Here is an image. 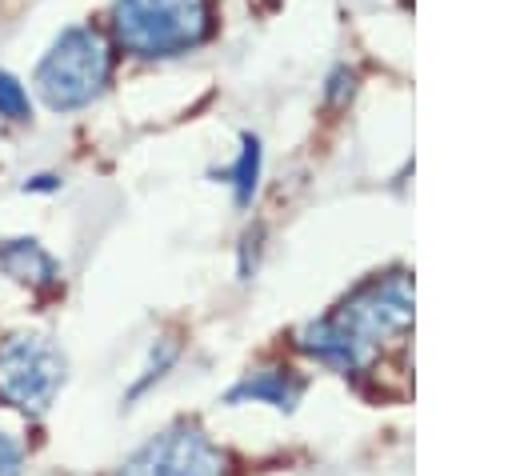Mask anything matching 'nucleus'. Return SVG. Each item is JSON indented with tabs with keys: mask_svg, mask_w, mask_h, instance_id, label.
<instances>
[{
	"mask_svg": "<svg viewBox=\"0 0 512 476\" xmlns=\"http://www.w3.org/2000/svg\"><path fill=\"white\" fill-rule=\"evenodd\" d=\"M408 324V288L404 280H388V284H368L360 296H352L332 320H324L320 328H312L308 348L340 368H356L372 344L388 332H404Z\"/></svg>",
	"mask_w": 512,
	"mask_h": 476,
	"instance_id": "nucleus-1",
	"label": "nucleus"
},
{
	"mask_svg": "<svg viewBox=\"0 0 512 476\" xmlns=\"http://www.w3.org/2000/svg\"><path fill=\"white\" fill-rule=\"evenodd\" d=\"M108 68H112V60H108L104 36L88 24H68L52 40L44 60L36 64L32 84L52 112H72V108L92 104L104 92Z\"/></svg>",
	"mask_w": 512,
	"mask_h": 476,
	"instance_id": "nucleus-2",
	"label": "nucleus"
},
{
	"mask_svg": "<svg viewBox=\"0 0 512 476\" xmlns=\"http://www.w3.org/2000/svg\"><path fill=\"white\" fill-rule=\"evenodd\" d=\"M112 32L136 56H176L208 36V0H116Z\"/></svg>",
	"mask_w": 512,
	"mask_h": 476,
	"instance_id": "nucleus-3",
	"label": "nucleus"
},
{
	"mask_svg": "<svg viewBox=\"0 0 512 476\" xmlns=\"http://www.w3.org/2000/svg\"><path fill=\"white\" fill-rule=\"evenodd\" d=\"M64 380V360L44 336H12L0 348V396L24 412H40Z\"/></svg>",
	"mask_w": 512,
	"mask_h": 476,
	"instance_id": "nucleus-4",
	"label": "nucleus"
},
{
	"mask_svg": "<svg viewBox=\"0 0 512 476\" xmlns=\"http://www.w3.org/2000/svg\"><path fill=\"white\" fill-rule=\"evenodd\" d=\"M120 476H228V460L196 428H172L144 444Z\"/></svg>",
	"mask_w": 512,
	"mask_h": 476,
	"instance_id": "nucleus-5",
	"label": "nucleus"
},
{
	"mask_svg": "<svg viewBox=\"0 0 512 476\" xmlns=\"http://www.w3.org/2000/svg\"><path fill=\"white\" fill-rule=\"evenodd\" d=\"M0 264H4L12 276L32 280V284H52V280H56V264H52V256L40 252L32 240H16L12 248H4V252H0Z\"/></svg>",
	"mask_w": 512,
	"mask_h": 476,
	"instance_id": "nucleus-6",
	"label": "nucleus"
},
{
	"mask_svg": "<svg viewBox=\"0 0 512 476\" xmlns=\"http://www.w3.org/2000/svg\"><path fill=\"white\" fill-rule=\"evenodd\" d=\"M0 116H8V120H28V92H24V84H20L12 72H4V68H0Z\"/></svg>",
	"mask_w": 512,
	"mask_h": 476,
	"instance_id": "nucleus-7",
	"label": "nucleus"
},
{
	"mask_svg": "<svg viewBox=\"0 0 512 476\" xmlns=\"http://www.w3.org/2000/svg\"><path fill=\"white\" fill-rule=\"evenodd\" d=\"M16 468H20V444H12V440L0 432V472L12 476Z\"/></svg>",
	"mask_w": 512,
	"mask_h": 476,
	"instance_id": "nucleus-8",
	"label": "nucleus"
}]
</instances>
